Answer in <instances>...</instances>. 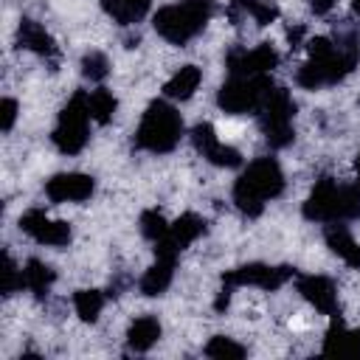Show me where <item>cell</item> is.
<instances>
[{
	"label": "cell",
	"instance_id": "3957f363",
	"mask_svg": "<svg viewBox=\"0 0 360 360\" xmlns=\"http://www.w3.org/2000/svg\"><path fill=\"white\" fill-rule=\"evenodd\" d=\"M180 132H183V121L177 115L174 107L163 104V101H155L143 118H141V127H138V143L149 152H169L177 141H180Z\"/></svg>",
	"mask_w": 360,
	"mask_h": 360
},
{
	"label": "cell",
	"instance_id": "ba28073f",
	"mask_svg": "<svg viewBox=\"0 0 360 360\" xmlns=\"http://www.w3.org/2000/svg\"><path fill=\"white\" fill-rule=\"evenodd\" d=\"M172 273H174V259L172 256H158V262L141 278V292L143 295H160L172 284Z\"/></svg>",
	"mask_w": 360,
	"mask_h": 360
},
{
	"label": "cell",
	"instance_id": "277c9868",
	"mask_svg": "<svg viewBox=\"0 0 360 360\" xmlns=\"http://www.w3.org/2000/svg\"><path fill=\"white\" fill-rule=\"evenodd\" d=\"M20 228H22L25 233H31L37 242L51 245V248H62V245L70 242V225L45 217V211H28V214L20 219Z\"/></svg>",
	"mask_w": 360,
	"mask_h": 360
},
{
	"label": "cell",
	"instance_id": "ffe728a7",
	"mask_svg": "<svg viewBox=\"0 0 360 360\" xmlns=\"http://www.w3.org/2000/svg\"><path fill=\"white\" fill-rule=\"evenodd\" d=\"M14 118H17V101L14 98H3V129L6 132L11 129Z\"/></svg>",
	"mask_w": 360,
	"mask_h": 360
},
{
	"label": "cell",
	"instance_id": "7c38bea8",
	"mask_svg": "<svg viewBox=\"0 0 360 360\" xmlns=\"http://www.w3.org/2000/svg\"><path fill=\"white\" fill-rule=\"evenodd\" d=\"M149 3H152V0H104V8H107V14H110L115 22L132 25V22H138V20L146 14Z\"/></svg>",
	"mask_w": 360,
	"mask_h": 360
},
{
	"label": "cell",
	"instance_id": "8fae6325",
	"mask_svg": "<svg viewBox=\"0 0 360 360\" xmlns=\"http://www.w3.org/2000/svg\"><path fill=\"white\" fill-rule=\"evenodd\" d=\"M200 79H202V73H200L197 65H183V68L166 82V96H172V98H188V96H194V90L200 87Z\"/></svg>",
	"mask_w": 360,
	"mask_h": 360
},
{
	"label": "cell",
	"instance_id": "e0dca14e",
	"mask_svg": "<svg viewBox=\"0 0 360 360\" xmlns=\"http://www.w3.org/2000/svg\"><path fill=\"white\" fill-rule=\"evenodd\" d=\"M205 354L208 357H219V360H231V357H245V349L233 340V338H214L208 346H205Z\"/></svg>",
	"mask_w": 360,
	"mask_h": 360
},
{
	"label": "cell",
	"instance_id": "9a60e30c",
	"mask_svg": "<svg viewBox=\"0 0 360 360\" xmlns=\"http://www.w3.org/2000/svg\"><path fill=\"white\" fill-rule=\"evenodd\" d=\"M73 309L82 321H96L104 309V295L98 290H79L73 295Z\"/></svg>",
	"mask_w": 360,
	"mask_h": 360
},
{
	"label": "cell",
	"instance_id": "44dd1931",
	"mask_svg": "<svg viewBox=\"0 0 360 360\" xmlns=\"http://www.w3.org/2000/svg\"><path fill=\"white\" fill-rule=\"evenodd\" d=\"M309 6H312L315 14H326V11L335 8V0H309Z\"/></svg>",
	"mask_w": 360,
	"mask_h": 360
},
{
	"label": "cell",
	"instance_id": "4fadbf2b",
	"mask_svg": "<svg viewBox=\"0 0 360 360\" xmlns=\"http://www.w3.org/2000/svg\"><path fill=\"white\" fill-rule=\"evenodd\" d=\"M20 42H22V48H31L37 53H51L53 51V42H51L45 25H39L34 20H22V25H20Z\"/></svg>",
	"mask_w": 360,
	"mask_h": 360
},
{
	"label": "cell",
	"instance_id": "7402d4cb",
	"mask_svg": "<svg viewBox=\"0 0 360 360\" xmlns=\"http://www.w3.org/2000/svg\"><path fill=\"white\" fill-rule=\"evenodd\" d=\"M354 11H357V14H360V0H354Z\"/></svg>",
	"mask_w": 360,
	"mask_h": 360
},
{
	"label": "cell",
	"instance_id": "5bb4252c",
	"mask_svg": "<svg viewBox=\"0 0 360 360\" xmlns=\"http://www.w3.org/2000/svg\"><path fill=\"white\" fill-rule=\"evenodd\" d=\"M51 281H53V270H51L45 262H37V259H34V262H28V264L22 267V287H25V290L42 295V292H48Z\"/></svg>",
	"mask_w": 360,
	"mask_h": 360
},
{
	"label": "cell",
	"instance_id": "d6986e66",
	"mask_svg": "<svg viewBox=\"0 0 360 360\" xmlns=\"http://www.w3.org/2000/svg\"><path fill=\"white\" fill-rule=\"evenodd\" d=\"M166 231H169V225H166V219H163L158 211H146V214L141 217V233H143L146 239L160 242V239L166 236Z\"/></svg>",
	"mask_w": 360,
	"mask_h": 360
},
{
	"label": "cell",
	"instance_id": "9c48e42d",
	"mask_svg": "<svg viewBox=\"0 0 360 360\" xmlns=\"http://www.w3.org/2000/svg\"><path fill=\"white\" fill-rule=\"evenodd\" d=\"M158 338H160V323H158V318H152V315L135 318L132 326H129V332H127V340H129V346H132L135 352L152 349V346L158 343Z\"/></svg>",
	"mask_w": 360,
	"mask_h": 360
},
{
	"label": "cell",
	"instance_id": "603a6c76",
	"mask_svg": "<svg viewBox=\"0 0 360 360\" xmlns=\"http://www.w3.org/2000/svg\"><path fill=\"white\" fill-rule=\"evenodd\" d=\"M357 172H360V158H357Z\"/></svg>",
	"mask_w": 360,
	"mask_h": 360
},
{
	"label": "cell",
	"instance_id": "52a82bcc",
	"mask_svg": "<svg viewBox=\"0 0 360 360\" xmlns=\"http://www.w3.org/2000/svg\"><path fill=\"white\" fill-rule=\"evenodd\" d=\"M326 242H329V248H332L349 267L360 270V245L354 242V236L346 231L343 222H329V228H326Z\"/></svg>",
	"mask_w": 360,
	"mask_h": 360
},
{
	"label": "cell",
	"instance_id": "2e32d148",
	"mask_svg": "<svg viewBox=\"0 0 360 360\" xmlns=\"http://www.w3.org/2000/svg\"><path fill=\"white\" fill-rule=\"evenodd\" d=\"M87 110H90V118H93V121H101V124L110 121L112 112H115V98H112V93H107L104 87L87 93Z\"/></svg>",
	"mask_w": 360,
	"mask_h": 360
},
{
	"label": "cell",
	"instance_id": "8992f818",
	"mask_svg": "<svg viewBox=\"0 0 360 360\" xmlns=\"http://www.w3.org/2000/svg\"><path fill=\"white\" fill-rule=\"evenodd\" d=\"M298 292L321 312V315H332L338 307V292L335 284L326 276H304L298 278Z\"/></svg>",
	"mask_w": 360,
	"mask_h": 360
},
{
	"label": "cell",
	"instance_id": "6da1fadb",
	"mask_svg": "<svg viewBox=\"0 0 360 360\" xmlns=\"http://www.w3.org/2000/svg\"><path fill=\"white\" fill-rule=\"evenodd\" d=\"M281 186H284V177L278 163L273 158H259L245 169V174L233 186V202L245 214L256 217L264 208V202L281 191Z\"/></svg>",
	"mask_w": 360,
	"mask_h": 360
},
{
	"label": "cell",
	"instance_id": "7a4b0ae2",
	"mask_svg": "<svg viewBox=\"0 0 360 360\" xmlns=\"http://www.w3.org/2000/svg\"><path fill=\"white\" fill-rule=\"evenodd\" d=\"M211 17V0H183L174 6H163L155 14V28L163 39L183 45L188 42Z\"/></svg>",
	"mask_w": 360,
	"mask_h": 360
},
{
	"label": "cell",
	"instance_id": "ac0fdd59",
	"mask_svg": "<svg viewBox=\"0 0 360 360\" xmlns=\"http://www.w3.org/2000/svg\"><path fill=\"white\" fill-rule=\"evenodd\" d=\"M82 73L90 79V82H101L107 73H110V59L98 51H90L84 59H82Z\"/></svg>",
	"mask_w": 360,
	"mask_h": 360
},
{
	"label": "cell",
	"instance_id": "30bf717a",
	"mask_svg": "<svg viewBox=\"0 0 360 360\" xmlns=\"http://www.w3.org/2000/svg\"><path fill=\"white\" fill-rule=\"evenodd\" d=\"M323 352L326 354H338V357H357L360 354V332H349L343 326H335L326 335Z\"/></svg>",
	"mask_w": 360,
	"mask_h": 360
},
{
	"label": "cell",
	"instance_id": "5b68a950",
	"mask_svg": "<svg viewBox=\"0 0 360 360\" xmlns=\"http://www.w3.org/2000/svg\"><path fill=\"white\" fill-rule=\"evenodd\" d=\"M45 194H48L53 202H82V200H87V197L93 194V177L79 174V172L56 174V177L48 180Z\"/></svg>",
	"mask_w": 360,
	"mask_h": 360
}]
</instances>
